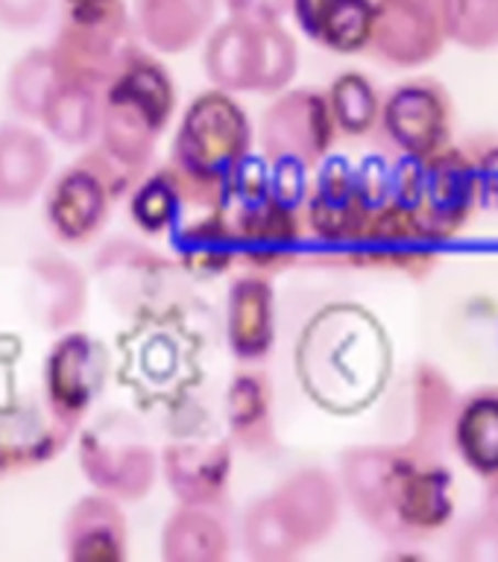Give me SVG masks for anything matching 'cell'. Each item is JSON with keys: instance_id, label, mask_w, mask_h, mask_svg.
<instances>
[{"instance_id": "cell-1", "label": "cell", "mask_w": 498, "mask_h": 562, "mask_svg": "<svg viewBox=\"0 0 498 562\" xmlns=\"http://www.w3.org/2000/svg\"><path fill=\"white\" fill-rule=\"evenodd\" d=\"M341 486L361 521L394 542H429L455 518V477L446 460L399 446L352 448Z\"/></svg>"}, {"instance_id": "cell-2", "label": "cell", "mask_w": 498, "mask_h": 562, "mask_svg": "<svg viewBox=\"0 0 498 562\" xmlns=\"http://www.w3.org/2000/svg\"><path fill=\"white\" fill-rule=\"evenodd\" d=\"M174 112V82L156 59L130 47L106 86L100 103L103 153L118 167H141L156 147L158 132Z\"/></svg>"}, {"instance_id": "cell-3", "label": "cell", "mask_w": 498, "mask_h": 562, "mask_svg": "<svg viewBox=\"0 0 498 562\" xmlns=\"http://www.w3.org/2000/svg\"><path fill=\"white\" fill-rule=\"evenodd\" d=\"M390 200L411 209L443 244L461 235L478 211L473 165L455 144L422 158H396Z\"/></svg>"}, {"instance_id": "cell-4", "label": "cell", "mask_w": 498, "mask_h": 562, "mask_svg": "<svg viewBox=\"0 0 498 562\" xmlns=\"http://www.w3.org/2000/svg\"><path fill=\"white\" fill-rule=\"evenodd\" d=\"M461 395L434 363H413L390 395V446L443 460L452 448V425Z\"/></svg>"}, {"instance_id": "cell-5", "label": "cell", "mask_w": 498, "mask_h": 562, "mask_svg": "<svg viewBox=\"0 0 498 562\" xmlns=\"http://www.w3.org/2000/svg\"><path fill=\"white\" fill-rule=\"evenodd\" d=\"M378 138L396 156L422 158L452 144L455 105L449 88L434 77L405 79L381 100Z\"/></svg>"}, {"instance_id": "cell-6", "label": "cell", "mask_w": 498, "mask_h": 562, "mask_svg": "<svg viewBox=\"0 0 498 562\" xmlns=\"http://www.w3.org/2000/svg\"><path fill=\"white\" fill-rule=\"evenodd\" d=\"M246 147L250 123L244 109L226 91H211L197 97L185 112L182 130L176 138V167L223 179L246 156Z\"/></svg>"}, {"instance_id": "cell-7", "label": "cell", "mask_w": 498, "mask_h": 562, "mask_svg": "<svg viewBox=\"0 0 498 562\" xmlns=\"http://www.w3.org/2000/svg\"><path fill=\"white\" fill-rule=\"evenodd\" d=\"M79 460L88 481L112 498H141L153 486L156 463L135 419L109 413L82 437Z\"/></svg>"}, {"instance_id": "cell-8", "label": "cell", "mask_w": 498, "mask_h": 562, "mask_svg": "<svg viewBox=\"0 0 498 562\" xmlns=\"http://www.w3.org/2000/svg\"><path fill=\"white\" fill-rule=\"evenodd\" d=\"M438 237L431 235L411 209L387 200L381 209L369 214L358 237L346 249L361 267L399 272L413 281H422L438 270Z\"/></svg>"}, {"instance_id": "cell-9", "label": "cell", "mask_w": 498, "mask_h": 562, "mask_svg": "<svg viewBox=\"0 0 498 562\" xmlns=\"http://www.w3.org/2000/svg\"><path fill=\"white\" fill-rule=\"evenodd\" d=\"M440 0H376L367 53L390 68H422L443 53Z\"/></svg>"}, {"instance_id": "cell-10", "label": "cell", "mask_w": 498, "mask_h": 562, "mask_svg": "<svg viewBox=\"0 0 498 562\" xmlns=\"http://www.w3.org/2000/svg\"><path fill=\"white\" fill-rule=\"evenodd\" d=\"M334 117L329 97L317 88L281 94L262 121V147L267 161L297 158L306 167L323 161L334 140Z\"/></svg>"}, {"instance_id": "cell-11", "label": "cell", "mask_w": 498, "mask_h": 562, "mask_svg": "<svg viewBox=\"0 0 498 562\" xmlns=\"http://www.w3.org/2000/svg\"><path fill=\"white\" fill-rule=\"evenodd\" d=\"M106 378V351L86 334H70L56 342L47 358L44 381H47V402L56 419H79L86 407L95 402Z\"/></svg>"}, {"instance_id": "cell-12", "label": "cell", "mask_w": 498, "mask_h": 562, "mask_svg": "<svg viewBox=\"0 0 498 562\" xmlns=\"http://www.w3.org/2000/svg\"><path fill=\"white\" fill-rule=\"evenodd\" d=\"M373 214L355 182V167L334 156L320 167L308 200V226L325 244L350 246Z\"/></svg>"}, {"instance_id": "cell-13", "label": "cell", "mask_w": 498, "mask_h": 562, "mask_svg": "<svg viewBox=\"0 0 498 562\" xmlns=\"http://www.w3.org/2000/svg\"><path fill=\"white\" fill-rule=\"evenodd\" d=\"M299 548L323 542L341 518V486L323 469L290 474L270 495Z\"/></svg>"}, {"instance_id": "cell-14", "label": "cell", "mask_w": 498, "mask_h": 562, "mask_svg": "<svg viewBox=\"0 0 498 562\" xmlns=\"http://www.w3.org/2000/svg\"><path fill=\"white\" fill-rule=\"evenodd\" d=\"M106 176L82 161L62 173L47 193V223L65 244H86L103 226L109 214Z\"/></svg>"}, {"instance_id": "cell-15", "label": "cell", "mask_w": 498, "mask_h": 562, "mask_svg": "<svg viewBox=\"0 0 498 562\" xmlns=\"http://www.w3.org/2000/svg\"><path fill=\"white\" fill-rule=\"evenodd\" d=\"M376 0H290L299 30L332 53H364Z\"/></svg>"}, {"instance_id": "cell-16", "label": "cell", "mask_w": 498, "mask_h": 562, "mask_svg": "<svg viewBox=\"0 0 498 562\" xmlns=\"http://www.w3.org/2000/svg\"><path fill=\"white\" fill-rule=\"evenodd\" d=\"M218 0H135L141 38L162 53H185L209 33Z\"/></svg>"}, {"instance_id": "cell-17", "label": "cell", "mask_w": 498, "mask_h": 562, "mask_svg": "<svg viewBox=\"0 0 498 562\" xmlns=\"http://www.w3.org/2000/svg\"><path fill=\"white\" fill-rule=\"evenodd\" d=\"M30 311L51 331H65L86 311V279L62 255L35 258L30 267Z\"/></svg>"}, {"instance_id": "cell-18", "label": "cell", "mask_w": 498, "mask_h": 562, "mask_svg": "<svg viewBox=\"0 0 498 562\" xmlns=\"http://www.w3.org/2000/svg\"><path fill=\"white\" fill-rule=\"evenodd\" d=\"M452 451L478 477L498 472V386L461 395L452 425Z\"/></svg>"}, {"instance_id": "cell-19", "label": "cell", "mask_w": 498, "mask_h": 562, "mask_svg": "<svg viewBox=\"0 0 498 562\" xmlns=\"http://www.w3.org/2000/svg\"><path fill=\"white\" fill-rule=\"evenodd\" d=\"M123 539H126V525H123L121 509L106 495L82 498L70 509L68 525H65V544H68L70 560H123Z\"/></svg>"}, {"instance_id": "cell-20", "label": "cell", "mask_w": 498, "mask_h": 562, "mask_svg": "<svg viewBox=\"0 0 498 562\" xmlns=\"http://www.w3.org/2000/svg\"><path fill=\"white\" fill-rule=\"evenodd\" d=\"M206 74L220 91H255L258 70V26L229 18L214 26L206 42Z\"/></svg>"}, {"instance_id": "cell-21", "label": "cell", "mask_w": 498, "mask_h": 562, "mask_svg": "<svg viewBox=\"0 0 498 562\" xmlns=\"http://www.w3.org/2000/svg\"><path fill=\"white\" fill-rule=\"evenodd\" d=\"M165 474L185 504H211L223 495L229 477V448L218 446H170L165 451Z\"/></svg>"}, {"instance_id": "cell-22", "label": "cell", "mask_w": 498, "mask_h": 562, "mask_svg": "<svg viewBox=\"0 0 498 562\" xmlns=\"http://www.w3.org/2000/svg\"><path fill=\"white\" fill-rule=\"evenodd\" d=\"M51 173V149L35 132L21 126L0 130V202L33 200Z\"/></svg>"}, {"instance_id": "cell-23", "label": "cell", "mask_w": 498, "mask_h": 562, "mask_svg": "<svg viewBox=\"0 0 498 562\" xmlns=\"http://www.w3.org/2000/svg\"><path fill=\"white\" fill-rule=\"evenodd\" d=\"M229 342L241 360H258L273 342V296L267 281L241 279L229 290Z\"/></svg>"}, {"instance_id": "cell-24", "label": "cell", "mask_w": 498, "mask_h": 562, "mask_svg": "<svg viewBox=\"0 0 498 562\" xmlns=\"http://www.w3.org/2000/svg\"><path fill=\"white\" fill-rule=\"evenodd\" d=\"M229 551L223 521L200 504H185L162 533V553L170 562H218Z\"/></svg>"}, {"instance_id": "cell-25", "label": "cell", "mask_w": 498, "mask_h": 562, "mask_svg": "<svg viewBox=\"0 0 498 562\" xmlns=\"http://www.w3.org/2000/svg\"><path fill=\"white\" fill-rule=\"evenodd\" d=\"M42 121L53 138H59L62 144H70V147L88 144L100 132V97L95 88L59 82L56 94L44 109Z\"/></svg>"}, {"instance_id": "cell-26", "label": "cell", "mask_w": 498, "mask_h": 562, "mask_svg": "<svg viewBox=\"0 0 498 562\" xmlns=\"http://www.w3.org/2000/svg\"><path fill=\"white\" fill-rule=\"evenodd\" d=\"M56 88H59V70L51 47H35L24 53L9 74V103L26 121H42Z\"/></svg>"}, {"instance_id": "cell-27", "label": "cell", "mask_w": 498, "mask_h": 562, "mask_svg": "<svg viewBox=\"0 0 498 562\" xmlns=\"http://www.w3.org/2000/svg\"><path fill=\"white\" fill-rule=\"evenodd\" d=\"M329 109H332L334 126L350 138H361L367 132H376L378 112H381V94L358 70H346L334 79L325 91Z\"/></svg>"}, {"instance_id": "cell-28", "label": "cell", "mask_w": 498, "mask_h": 562, "mask_svg": "<svg viewBox=\"0 0 498 562\" xmlns=\"http://www.w3.org/2000/svg\"><path fill=\"white\" fill-rule=\"evenodd\" d=\"M229 425L244 448H264L270 439V386L258 372H244L229 386Z\"/></svg>"}, {"instance_id": "cell-29", "label": "cell", "mask_w": 498, "mask_h": 562, "mask_svg": "<svg viewBox=\"0 0 498 562\" xmlns=\"http://www.w3.org/2000/svg\"><path fill=\"white\" fill-rule=\"evenodd\" d=\"M446 42L473 53L498 50V0H440Z\"/></svg>"}, {"instance_id": "cell-30", "label": "cell", "mask_w": 498, "mask_h": 562, "mask_svg": "<svg viewBox=\"0 0 498 562\" xmlns=\"http://www.w3.org/2000/svg\"><path fill=\"white\" fill-rule=\"evenodd\" d=\"M244 542L250 557L264 562L290 560L294 553L302 551L294 533H290V527L285 525L281 513L276 509V504H273V498L255 501L253 507L246 509Z\"/></svg>"}, {"instance_id": "cell-31", "label": "cell", "mask_w": 498, "mask_h": 562, "mask_svg": "<svg viewBox=\"0 0 498 562\" xmlns=\"http://www.w3.org/2000/svg\"><path fill=\"white\" fill-rule=\"evenodd\" d=\"M297 42L281 24L258 26V70H255V91L279 94L297 74Z\"/></svg>"}, {"instance_id": "cell-32", "label": "cell", "mask_w": 498, "mask_h": 562, "mask_svg": "<svg viewBox=\"0 0 498 562\" xmlns=\"http://www.w3.org/2000/svg\"><path fill=\"white\" fill-rule=\"evenodd\" d=\"M182 214L179 184L170 173H158L141 184L132 196V217L144 232H165Z\"/></svg>"}, {"instance_id": "cell-33", "label": "cell", "mask_w": 498, "mask_h": 562, "mask_svg": "<svg viewBox=\"0 0 498 562\" xmlns=\"http://www.w3.org/2000/svg\"><path fill=\"white\" fill-rule=\"evenodd\" d=\"M473 165L478 211L498 217V132H478L469 135L461 147Z\"/></svg>"}, {"instance_id": "cell-34", "label": "cell", "mask_w": 498, "mask_h": 562, "mask_svg": "<svg viewBox=\"0 0 498 562\" xmlns=\"http://www.w3.org/2000/svg\"><path fill=\"white\" fill-rule=\"evenodd\" d=\"M449 553L457 562H498V521L487 513L464 518L452 530Z\"/></svg>"}, {"instance_id": "cell-35", "label": "cell", "mask_w": 498, "mask_h": 562, "mask_svg": "<svg viewBox=\"0 0 498 562\" xmlns=\"http://www.w3.org/2000/svg\"><path fill=\"white\" fill-rule=\"evenodd\" d=\"M306 170L308 167L297 158H276L270 170V200L297 209L306 196Z\"/></svg>"}, {"instance_id": "cell-36", "label": "cell", "mask_w": 498, "mask_h": 562, "mask_svg": "<svg viewBox=\"0 0 498 562\" xmlns=\"http://www.w3.org/2000/svg\"><path fill=\"white\" fill-rule=\"evenodd\" d=\"M53 0H0V26L12 33H26L44 24Z\"/></svg>"}, {"instance_id": "cell-37", "label": "cell", "mask_w": 498, "mask_h": 562, "mask_svg": "<svg viewBox=\"0 0 498 562\" xmlns=\"http://www.w3.org/2000/svg\"><path fill=\"white\" fill-rule=\"evenodd\" d=\"M229 18L244 24H279L281 15L290 9V0H226Z\"/></svg>"}, {"instance_id": "cell-38", "label": "cell", "mask_w": 498, "mask_h": 562, "mask_svg": "<svg viewBox=\"0 0 498 562\" xmlns=\"http://www.w3.org/2000/svg\"><path fill=\"white\" fill-rule=\"evenodd\" d=\"M484 513L498 521V472L487 477V490H484Z\"/></svg>"}, {"instance_id": "cell-39", "label": "cell", "mask_w": 498, "mask_h": 562, "mask_svg": "<svg viewBox=\"0 0 498 562\" xmlns=\"http://www.w3.org/2000/svg\"><path fill=\"white\" fill-rule=\"evenodd\" d=\"M68 12H82V9H100V7H112L118 0H62Z\"/></svg>"}]
</instances>
